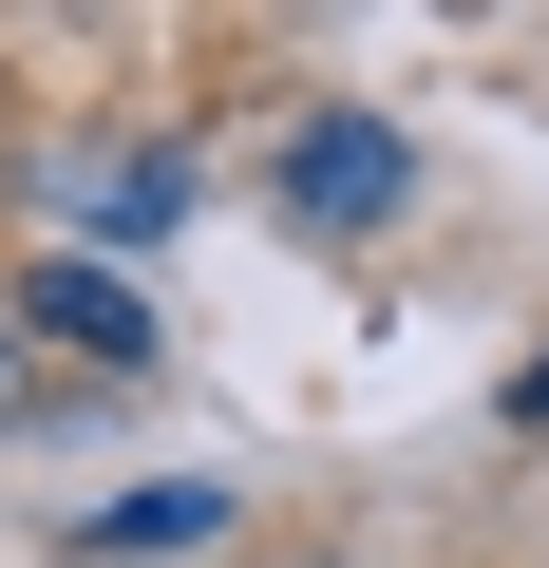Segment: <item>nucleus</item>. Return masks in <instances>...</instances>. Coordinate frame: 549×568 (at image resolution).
<instances>
[{"mask_svg": "<svg viewBox=\"0 0 549 568\" xmlns=\"http://www.w3.org/2000/svg\"><path fill=\"white\" fill-rule=\"evenodd\" d=\"M285 227H323V246H360V227H398L417 209V152L379 133V114H285Z\"/></svg>", "mask_w": 549, "mask_h": 568, "instance_id": "nucleus-1", "label": "nucleus"}, {"mask_svg": "<svg viewBox=\"0 0 549 568\" xmlns=\"http://www.w3.org/2000/svg\"><path fill=\"white\" fill-rule=\"evenodd\" d=\"M171 209H190V152H171V133H152V152H133V133H95V152H58V171H39V227H58L77 265H95V246H152Z\"/></svg>", "mask_w": 549, "mask_h": 568, "instance_id": "nucleus-2", "label": "nucleus"}, {"mask_svg": "<svg viewBox=\"0 0 549 568\" xmlns=\"http://www.w3.org/2000/svg\"><path fill=\"white\" fill-rule=\"evenodd\" d=\"M0 323H20V342H58V361H114V379H152V304H133L114 265H77V246H39Z\"/></svg>", "mask_w": 549, "mask_h": 568, "instance_id": "nucleus-3", "label": "nucleus"}, {"mask_svg": "<svg viewBox=\"0 0 549 568\" xmlns=\"http://www.w3.org/2000/svg\"><path fill=\"white\" fill-rule=\"evenodd\" d=\"M209 530H227V493H209V474H152V493L95 511V568H190Z\"/></svg>", "mask_w": 549, "mask_h": 568, "instance_id": "nucleus-4", "label": "nucleus"}, {"mask_svg": "<svg viewBox=\"0 0 549 568\" xmlns=\"http://www.w3.org/2000/svg\"><path fill=\"white\" fill-rule=\"evenodd\" d=\"M511 417H530V436H549V342H530V379H511Z\"/></svg>", "mask_w": 549, "mask_h": 568, "instance_id": "nucleus-5", "label": "nucleus"}, {"mask_svg": "<svg viewBox=\"0 0 549 568\" xmlns=\"http://www.w3.org/2000/svg\"><path fill=\"white\" fill-rule=\"evenodd\" d=\"M0 436H20V323H0Z\"/></svg>", "mask_w": 549, "mask_h": 568, "instance_id": "nucleus-6", "label": "nucleus"}]
</instances>
